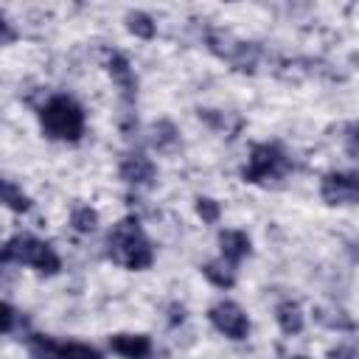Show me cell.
<instances>
[{"instance_id": "obj_12", "label": "cell", "mask_w": 359, "mask_h": 359, "mask_svg": "<svg viewBox=\"0 0 359 359\" xmlns=\"http://www.w3.org/2000/svg\"><path fill=\"white\" fill-rule=\"evenodd\" d=\"M202 275L213 283V286H222V289H230L236 283V264L224 261V258H216V261H208L202 266Z\"/></svg>"}, {"instance_id": "obj_8", "label": "cell", "mask_w": 359, "mask_h": 359, "mask_svg": "<svg viewBox=\"0 0 359 359\" xmlns=\"http://www.w3.org/2000/svg\"><path fill=\"white\" fill-rule=\"evenodd\" d=\"M154 163L146 154H126L121 163V177L129 185H151L154 182Z\"/></svg>"}, {"instance_id": "obj_6", "label": "cell", "mask_w": 359, "mask_h": 359, "mask_svg": "<svg viewBox=\"0 0 359 359\" xmlns=\"http://www.w3.org/2000/svg\"><path fill=\"white\" fill-rule=\"evenodd\" d=\"M208 45H210L213 53H219L222 59H227V62L236 65L238 70H252V67H255L258 48L250 45V42H236V39L227 36V34H210Z\"/></svg>"}, {"instance_id": "obj_14", "label": "cell", "mask_w": 359, "mask_h": 359, "mask_svg": "<svg viewBox=\"0 0 359 359\" xmlns=\"http://www.w3.org/2000/svg\"><path fill=\"white\" fill-rule=\"evenodd\" d=\"M0 202H3L6 208L17 210V213H25V210L31 208V199H28L11 180H3V177H0Z\"/></svg>"}, {"instance_id": "obj_17", "label": "cell", "mask_w": 359, "mask_h": 359, "mask_svg": "<svg viewBox=\"0 0 359 359\" xmlns=\"http://www.w3.org/2000/svg\"><path fill=\"white\" fill-rule=\"evenodd\" d=\"M70 222H73V227H76L79 233H93V230H95V224H98V213H95L93 208L81 205V208H76V210H73Z\"/></svg>"}, {"instance_id": "obj_5", "label": "cell", "mask_w": 359, "mask_h": 359, "mask_svg": "<svg viewBox=\"0 0 359 359\" xmlns=\"http://www.w3.org/2000/svg\"><path fill=\"white\" fill-rule=\"evenodd\" d=\"M208 317H210L213 328L222 331V334L230 337V339H244L247 331H250V320H247V314H244L241 306L233 303V300H222V303H216V306L208 311Z\"/></svg>"}, {"instance_id": "obj_15", "label": "cell", "mask_w": 359, "mask_h": 359, "mask_svg": "<svg viewBox=\"0 0 359 359\" xmlns=\"http://www.w3.org/2000/svg\"><path fill=\"white\" fill-rule=\"evenodd\" d=\"M59 342H53L50 337H42V334H34L31 342H28V351H31V359H59Z\"/></svg>"}, {"instance_id": "obj_19", "label": "cell", "mask_w": 359, "mask_h": 359, "mask_svg": "<svg viewBox=\"0 0 359 359\" xmlns=\"http://www.w3.org/2000/svg\"><path fill=\"white\" fill-rule=\"evenodd\" d=\"M151 140H154L157 149H168V146L177 140V129H174L168 121H163V123L154 126V137H151Z\"/></svg>"}, {"instance_id": "obj_2", "label": "cell", "mask_w": 359, "mask_h": 359, "mask_svg": "<svg viewBox=\"0 0 359 359\" xmlns=\"http://www.w3.org/2000/svg\"><path fill=\"white\" fill-rule=\"evenodd\" d=\"M39 121H42V129L48 137L53 140H79L81 132H84V112L81 107L67 98V95H56L50 98L42 112H39Z\"/></svg>"}, {"instance_id": "obj_18", "label": "cell", "mask_w": 359, "mask_h": 359, "mask_svg": "<svg viewBox=\"0 0 359 359\" xmlns=\"http://www.w3.org/2000/svg\"><path fill=\"white\" fill-rule=\"evenodd\" d=\"M59 359H101L95 348L81 345V342H67L59 348Z\"/></svg>"}, {"instance_id": "obj_24", "label": "cell", "mask_w": 359, "mask_h": 359, "mask_svg": "<svg viewBox=\"0 0 359 359\" xmlns=\"http://www.w3.org/2000/svg\"><path fill=\"white\" fill-rule=\"evenodd\" d=\"M0 34H6V36H8V28H6V22H3V17H0Z\"/></svg>"}, {"instance_id": "obj_4", "label": "cell", "mask_w": 359, "mask_h": 359, "mask_svg": "<svg viewBox=\"0 0 359 359\" xmlns=\"http://www.w3.org/2000/svg\"><path fill=\"white\" fill-rule=\"evenodd\" d=\"M289 168V160L286 154L280 151V146L275 143H258L250 154V163L244 165V180L247 182H269V180H278L283 177Z\"/></svg>"}, {"instance_id": "obj_23", "label": "cell", "mask_w": 359, "mask_h": 359, "mask_svg": "<svg viewBox=\"0 0 359 359\" xmlns=\"http://www.w3.org/2000/svg\"><path fill=\"white\" fill-rule=\"evenodd\" d=\"M353 132H356V126L351 123V126H348V151L356 157V135H353Z\"/></svg>"}, {"instance_id": "obj_13", "label": "cell", "mask_w": 359, "mask_h": 359, "mask_svg": "<svg viewBox=\"0 0 359 359\" xmlns=\"http://www.w3.org/2000/svg\"><path fill=\"white\" fill-rule=\"evenodd\" d=\"M275 317H278V325H280V331H283V334H297V331L303 328L300 306H297V303H292V300L280 303V306H278V311H275Z\"/></svg>"}, {"instance_id": "obj_1", "label": "cell", "mask_w": 359, "mask_h": 359, "mask_svg": "<svg viewBox=\"0 0 359 359\" xmlns=\"http://www.w3.org/2000/svg\"><path fill=\"white\" fill-rule=\"evenodd\" d=\"M109 258L126 269H146L154 261L151 244L143 236L137 219L129 216V219L115 224V230L109 233Z\"/></svg>"}, {"instance_id": "obj_21", "label": "cell", "mask_w": 359, "mask_h": 359, "mask_svg": "<svg viewBox=\"0 0 359 359\" xmlns=\"http://www.w3.org/2000/svg\"><path fill=\"white\" fill-rule=\"evenodd\" d=\"M11 325H14V309L0 300V334L11 331Z\"/></svg>"}, {"instance_id": "obj_11", "label": "cell", "mask_w": 359, "mask_h": 359, "mask_svg": "<svg viewBox=\"0 0 359 359\" xmlns=\"http://www.w3.org/2000/svg\"><path fill=\"white\" fill-rule=\"evenodd\" d=\"M219 244H222V258L230 264H238L250 252V238L241 230H224L219 236Z\"/></svg>"}, {"instance_id": "obj_16", "label": "cell", "mask_w": 359, "mask_h": 359, "mask_svg": "<svg viewBox=\"0 0 359 359\" xmlns=\"http://www.w3.org/2000/svg\"><path fill=\"white\" fill-rule=\"evenodd\" d=\"M126 25H129V31H132L135 36H140V39H151V36H154V22H151V17L143 14V11H129V14H126Z\"/></svg>"}, {"instance_id": "obj_10", "label": "cell", "mask_w": 359, "mask_h": 359, "mask_svg": "<svg viewBox=\"0 0 359 359\" xmlns=\"http://www.w3.org/2000/svg\"><path fill=\"white\" fill-rule=\"evenodd\" d=\"M109 345H112L115 353H121L126 359H143L151 351V342L143 334H115L109 339Z\"/></svg>"}, {"instance_id": "obj_7", "label": "cell", "mask_w": 359, "mask_h": 359, "mask_svg": "<svg viewBox=\"0 0 359 359\" xmlns=\"http://www.w3.org/2000/svg\"><path fill=\"white\" fill-rule=\"evenodd\" d=\"M359 196V182L356 174H325L323 177V199L328 205H353Z\"/></svg>"}, {"instance_id": "obj_25", "label": "cell", "mask_w": 359, "mask_h": 359, "mask_svg": "<svg viewBox=\"0 0 359 359\" xmlns=\"http://www.w3.org/2000/svg\"><path fill=\"white\" fill-rule=\"evenodd\" d=\"M289 359H309V356H289Z\"/></svg>"}, {"instance_id": "obj_22", "label": "cell", "mask_w": 359, "mask_h": 359, "mask_svg": "<svg viewBox=\"0 0 359 359\" xmlns=\"http://www.w3.org/2000/svg\"><path fill=\"white\" fill-rule=\"evenodd\" d=\"M328 359H356V351L351 345H337L334 351H328Z\"/></svg>"}, {"instance_id": "obj_3", "label": "cell", "mask_w": 359, "mask_h": 359, "mask_svg": "<svg viewBox=\"0 0 359 359\" xmlns=\"http://www.w3.org/2000/svg\"><path fill=\"white\" fill-rule=\"evenodd\" d=\"M0 264H28L42 275H56L59 272L56 252L45 241H39V238H34L28 233L14 236L11 241H6L0 247Z\"/></svg>"}, {"instance_id": "obj_20", "label": "cell", "mask_w": 359, "mask_h": 359, "mask_svg": "<svg viewBox=\"0 0 359 359\" xmlns=\"http://www.w3.org/2000/svg\"><path fill=\"white\" fill-rule=\"evenodd\" d=\"M196 213L202 216V222H208V224H213V222H219V202H213V199H208V196H199L196 199Z\"/></svg>"}, {"instance_id": "obj_9", "label": "cell", "mask_w": 359, "mask_h": 359, "mask_svg": "<svg viewBox=\"0 0 359 359\" xmlns=\"http://www.w3.org/2000/svg\"><path fill=\"white\" fill-rule=\"evenodd\" d=\"M107 70H109L112 81L121 87V95H123V101L129 104V101L135 98V93H137V81H135V73H132L129 62H126L121 53H112V56L107 59Z\"/></svg>"}]
</instances>
